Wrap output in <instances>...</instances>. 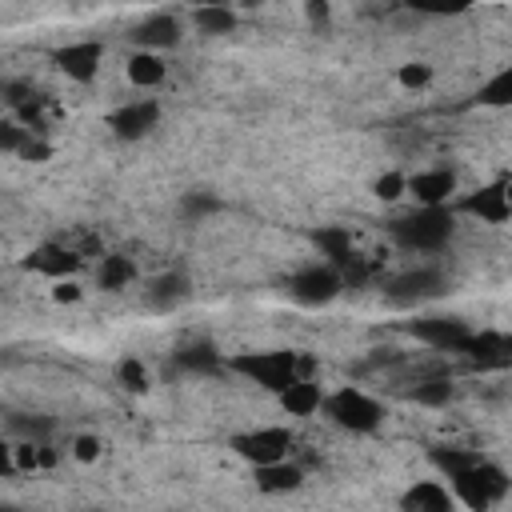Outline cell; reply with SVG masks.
<instances>
[{
	"label": "cell",
	"mask_w": 512,
	"mask_h": 512,
	"mask_svg": "<svg viewBox=\"0 0 512 512\" xmlns=\"http://www.w3.org/2000/svg\"><path fill=\"white\" fill-rule=\"evenodd\" d=\"M392 236L408 252H436L452 236V212L444 204H420L416 212H408L392 224Z\"/></svg>",
	"instance_id": "6da1fadb"
},
{
	"label": "cell",
	"mask_w": 512,
	"mask_h": 512,
	"mask_svg": "<svg viewBox=\"0 0 512 512\" xmlns=\"http://www.w3.org/2000/svg\"><path fill=\"white\" fill-rule=\"evenodd\" d=\"M236 372H244L248 380H256L268 392H284L296 376H304V364L296 352H240L232 360Z\"/></svg>",
	"instance_id": "7a4b0ae2"
},
{
	"label": "cell",
	"mask_w": 512,
	"mask_h": 512,
	"mask_svg": "<svg viewBox=\"0 0 512 512\" xmlns=\"http://www.w3.org/2000/svg\"><path fill=\"white\" fill-rule=\"evenodd\" d=\"M324 412H328L332 424H340V428H348V432H372V428H380V420H384L380 400H372V396L360 392V388H340V392L324 396Z\"/></svg>",
	"instance_id": "3957f363"
},
{
	"label": "cell",
	"mask_w": 512,
	"mask_h": 512,
	"mask_svg": "<svg viewBox=\"0 0 512 512\" xmlns=\"http://www.w3.org/2000/svg\"><path fill=\"white\" fill-rule=\"evenodd\" d=\"M452 488H456V500L460 504H468V508H488L492 500H500L504 496V488H508V476L500 472V468H492V464H472L468 472H460L456 480H452Z\"/></svg>",
	"instance_id": "277c9868"
},
{
	"label": "cell",
	"mask_w": 512,
	"mask_h": 512,
	"mask_svg": "<svg viewBox=\"0 0 512 512\" xmlns=\"http://www.w3.org/2000/svg\"><path fill=\"white\" fill-rule=\"evenodd\" d=\"M292 448V432L288 428H256V432H240L232 436V452L244 456L248 464H272L284 460Z\"/></svg>",
	"instance_id": "5b68a950"
},
{
	"label": "cell",
	"mask_w": 512,
	"mask_h": 512,
	"mask_svg": "<svg viewBox=\"0 0 512 512\" xmlns=\"http://www.w3.org/2000/svg\"><path fill=\"white\" fill-rule=\"evenodd\" d=\"M340 284H344V276H340L336 264H312V268H300L288 280V292L300 304H328L340 292Z\"/></svg>",
	"instance_id": "8992f818"
},
{
	"label": "cell",
	"mask_w": 512,
	"mask_h": 512,
	"mask_svg": "<svg viewBox=\"0 0 512 512\" xmlns=\"http://www.w3.org/2000/svg\"><path fill=\"white\" fill-rule=\"evenodd\" d=\"M100 56H104V48H100L96 40L64 44V48L56 52V68H60L64 76H72V80L88 84V80H96V72H100Z\"/></svg>",
	"instance_id": "52a82bcc"
},
{
	"label": "cell",
	"mask_w": 512,
	"mask_h": 512,
	"mask_svg": "<svg viewBox=\"0 0 512 512\" xmlns=\"http://www.w3.org/2000/svg\"><path fill=\"white\" fill-rule=\"evenodd\" d=\"M388 292H392V300H400V304H412V300H432V296H440V292H444V276H440L436 268H416V272L396 276Z\"/></svg>",
	"instance_id": "ba28073f"
},
{
	"label": "cell",
	"mask_w": 512,
	"mask_h": 512,
	"mask_svg": "<svg viewBox=\"0 0 512 512\" xmlns=\"http://www.w3.org/2000/svg\"><path fill=\"white\" fill-rule=\"evenodd\" d=\"M460 208H464L468 216H480L484 224H504V220L512 216V204H508V196H504V184H484V188L468 192Z\"/></svg>",
	"instance_id": "9c48e42d"
},
{
	"label": "cell",
	"mask_w": 512,
	"mask_h": 512,
	"mask_svg": "<svg viewBox=\"0 0 512 512\" xmlns=\"http://www.w3.org/2000/svg\"><path fill=\"white\" fill-rule=\"evenodd\" d=\"M408 192L416 204H448L456 192V176L448 168H428V172L408 176Z\"/></svg>",
	"instance_id": "30bf717a"
},
{
	"label": "cell",
	"mask_w": 512,
	"mask_h": 512,
	"mask_svg": "<svg viewBox=\"0 0 512 512\" xmlns=\"http://www.w3.org/2000/svg\"><path fill=\"white\" fill-rule=\"evenodd\" d=\"M156 120H160V104H156V100H132V104H124L120 112H112L108 124L116 128V136L136 140V136H144Z\"/></svg>",
	"instance_id": "8fae6325"
},
{
	"label": "cell",
	"mask_w": 512,
	"mask_h": 512,
	"mask_svg": "<svg viewBox=\"0 0 512 512\" xmlns=\"http://www.w3.org/2000/svg\"><path fill=\"white\" fill-rule=\"evenodd\" d=\"M28 268L44 272L52 280H64V276H72L80 268V252H72L64 244H40L36 252H28Z\"/></svg>",
	"instance_id": "7c38bea8"
},
{
	"label": "cell",
	"mask_w": 512,
	"mask_h": 512,
	"mask_svg": "<svg viewBox=\"0 0 512 512\" xmlns=\"http://www.w3.org/2000/svg\"><path fill=\"white\" fill-rule=\"evenodd\" d=\"M456 492H448L440 480H420L400 496V508L408 512H452Z\"/></svg>",
	"instance_id": "4fadbf2b"
},
{
	"label": "cell",
	"mask_w": 512,
	"mask_h": 512,
	"mask_svg": "<svg viewBox=\"0 0 512 512\" xmlns=\"http://www.w3.org/2000/svg\"><path fill=\"white\" fill-rule=\"evenodd\" d=\"M412 332L424 340V344H436V348H464L468 344V328L460 320H448V316H428V320H416Z\"/></svg>",
	"instance_id": "5bb4252c"
},
{
	"label": "cell",
	"mask_w": 512,
	"mask_h": 512,
	"mask_svg": "<svg viewBox=\"0 0 512 512\" xmlns=\"http://www.w3.org/2000/svg\"><path fill=\"white\" fill-rule=\"evenodd\" d=\"M280 408H284L288 416H312V412H320V408H324V392H320V384H316V380L296 376V380L280 392Z\"/></svg>",
	"instance_id": "9a60e30c"
},
{
	"label": "cell",
	"mask_w": 512,
	"mask_h": 512,
	"mask_svg": "<svg viewBox=\"0 0 512 512\" xmlns=\"http://www.w3.org/2000/svg\"><path fill=\"white\" fill-rule=\"evenodd\" d=\"M300 480H304V472L296 464H288V456L272 460V464H256V488L260 492H292V488H300Z\"/></svg>",
	"instance_id": "2e32d148"
},
{
	"label": "cell",
	"mask_w": 512,
	"mask_h": 512,
	"mask_svg": "<svg viewBox=\"0 0 512 512\" xmlns=\"http://www.w3.org/2000/svg\"><path fill=\"white\" fill-rule=\"evenodd\" d=\"M176 40H180V24L172 16H152L136 28V44L144 48H172Z\"/></svg>",
	"instance_id": "e0dca14e"
},
{
	"label": "cell",
	"mask_w": 512,
	"mask_h": 512,
	"mask_svg": "<svg viewBox=\"0 0 512 512\" xmlns=\"http://www.w3.org/2000/svg\"><path fill=\"white\" fill-rule=\"evenodd\" d=\"M164 80V60H160V52H136L132 60H128V84H136V88H156Z\"/></svg>",
	"instance_id": "ac0fdd59"
},
{
	"label": "cell",
	"mask_w": 512,
	"mask_h": 512,
	"mask_svg": "<svg viewBox=\"0 0 512 512\" xmlns=\"http://www.w3.org/2000/svg\"><path fill=\"white\" fill-rule=\"evenodd\" d=\"M196 28L208 32V36H224V32L236 28V16H232V8H224V4H200V8H196Z\"/></svg>",
	"instance_id": "d6986e66"
},
{
	"label": "cell",
	"mask_w": 512,
	"mask_h": 512,
	"mask_svg": "<svg viewBox=\"0 0 512 512\" xmlns=\"http://www.w3.org/2000/svg\"><path fill=\"white\" fill-rule=\"evenodd\" d=\"M96 280H100V288H112V292L124 288V284L132 280V264H128V256H104Z\"/></svg>",
	"instance_id": "ffe728a7"
},
{
	"label": "cell",
	"mask_w": 512,
	"mask_h": 512,
	"mask_svg": "<svg viewBox=\"0 0 512 512\" xmlns=\"http://www.w3.org/2000/svg\"><path fill=\"white\" fill-rule=\"evenodd\" d=\"M480 104H492V108L512 104V64H508V68H500V72L480 88Z\"/></svg>",
	"instance_id": "44dd1931"
},
{
	"label": "cell",
	"mask_w": 512,
	"mask_h": 512,
	"mask_svg": "<svg viewBox=\"0 0 512 512\" xmlns=\"http://www.w3.org/2000/svg\"><path fill=\"white\" fill-rule=\"evenodd\" d=\"M432 460L448 472V480H456L460 472H468L472 464H480V456H476V452H464V448H448V452H444V448H436V452H432Z\"/></svg>",
	"instance_id": "7402d4cb"
},
{
	"label": "cell",
	"mask_w": 512,
	"mask_h": 512,
	"mask_svg": "<svg viewBox=\"0 0 512 512\" xmlns=\"http://www.w3.org/2000/svg\"><path fill=\"white\" fill-rule=\"evenodd\" d=\"M404 4L424 16H456V12H468L476 0H404Z\"/></svg>",
	"instance_id": "603a6c76"
},
{
	"label": "cell",
	"mask_w": 512,
	"mask_h": 512,
	"mask_svg": "<svg viewBox=\"0 0 512 512\" xmlns=\"http://www.w3.org/2000/svg\"><path fill=\"white\" fill-rule=\"evenodd\" d=\"M180 364H184V368H196V372H212V368L220 364V356H216L212 344H188V348L180 352Z\"/></svg>",
	"instance_id": "cb8c5ba5"
},
{
	"label": "cell",
	"mask_w": 512,
	"mask_h": 512,
	"mask_svg": "<svg viewBox=\"0 0 512 512\" xmlns=\"http://www.w3.org/2000/svg\"><path fill=\"white\" fill-rule=\"evenodd\" d=\"M448 396H452V384L444 376H432V380H420L416 384V404L436 408V404H448Z\"/></svg>",
	"instance_id": "d4e9b609"
},
{
	"label": "cell",
	"mask_w": 512,
	"mask_h": 512,
	"mask_svg": "<svg viewBox=\"0 0 512 512\" xmlns=\"http://www.w3.org/2000/svg\"><path fill=\"white\" fill-rule=\"evenodd\" d=\"M184 292H188V280L176 276V272H172V276H160V280L152 284V300H156V304H176Z\"/></svg>",
	"instance_id": "484cf974"
},
{
	"label": "cell",
	"mask_w": 512,
	"mask_h": 512,
	"mask_svg": "<svg viewBox=\"0 0 512 512\" xmlns=\"http://www.w3.org/2000/svg\"><path fill=\"white\" fill-rule=\"evenodd\" d=\"M404 192H408V180H404L400 172H384V176L376 180V196H380V200H388V204H392V200H400Z\"/></svg>",
	"instance_id": "4316f807"
},
{
	"label": "cell",
	"mask_w": 512,
	"mask_h": 512,
	"mask_svg": "<svg viewBox=\"0 0 512 512\" xmlns=\"http://www.w3.org/2000/svg\"><path fill=\"white\" fill-rule=\"evenodd\" d=\"M428 80H432V68H428V64H420V60L400 68V84H404V88H424Z\"/></svg>",
	"instance_id": "83f0119b"
},
{
	"label": "cell",
	"mask_w": 512,
	"mask_h": 512,
	"mask_svg": "<svg viewBox=\"0 0 512 512\" xmlns=\"http://www.w3.org/2000/svg\"><path fill=\"white\" fill-rule=\"evenodd\" d=\"M120 380H124V388H132V392H144V388H148V376H144L140 360H124V364H120Z\"/></svg>",
	"instance_id": "f1b7e54d"
},
{
	"label": "cell",
	"mask_w": 512,
	"mask_h": 512,
	"mask_svg": "<svg viewBox=\"0 0 512 512\" xmlns=\"http://www.w3.org/2000/svg\"><path fill=\"white\" fill-rule=\"evenodd\" d=\"M220 208V200H212V196H188L184 200V212L188 216H204V212H216Z\"/></svg>",
	"instance_id": "f546056e"
},
{
	"label": "cell",
	"mask_w": 512,
	"mask_h": 512,
	"mask_svg": "<svg viewBox=\"0 0 512 512\" xmlns=\"http://www.w3.org/2000/svg\"><path fill=\"white\" fill-rule=\"evenodd\" d=\"M52 300H60V304L80 300V284H72V280H56V284H52Z\"/></svg>",
	"instance_id": "4dcf8cb0"
},
{
	"label": "cell",
	"mask_w": 512,
	"mask_h": 512,
	"mask_svg": "<svg viewBox=\"0 0 512 512\" xmlns=\"http://www.w3.org/2000/svg\"><path fill=\"white\" fill-rule=\"evenodd\" d=\"M100 456V440L96 436H80L76 440V460H96Z\"/></svg>",
	"instance_id": "1f68e13d"
},
{
	"label": "cell",
	"mask_w": 512,
	"mask_h": 512,
	"mask_svg": "<svg viewBox=\"0 0 512 512\" xmlns=\"http://www.w3.org/2000/svg\"><path fill=\"white\" fill-rule=\"evenodd\" d=\"M308 20L312 24H328V0H308Z\"/></svg>",
	"instance_id": "d6a6232c"
},
{
	"label": "cell",
	"mask_w": 512,
	"mask_h": 512,
	"mask_svg": "<svg viewBox=\"0 0 512 512\" xmlns=\"http://www.w3.org/2000/svg\"><path fill=\"white\" fill-rule=\"evenodd\" d=\"M504 196H508V204H512V176L504 180Z\"/></svg>",
	"instance_id": "836d02e7"
}]
</instances>
